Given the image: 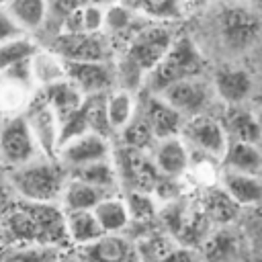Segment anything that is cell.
Listing matches in <instances>:
<instances>
[{"mask_svg": "<svg viewBox=\"0 0 262 262\" xmlns=\"http://www.w3.org/2000/svg\"><path fill=\"white\" fill-rule=\"evenodd\" d=\"M111 158H113L111 139L98 133L76 135L57 147V162L66 170H74V168L100 162V160H111Z\"/></svg>", "mask_w": 262, "mask_h": 262, "instance_id": "obj_10", "label": "cell"}, {"mask_svg": "<svg viewBox=\"0 0 262 262\" xmlns=\"http://www.w3.org/2000/svg\"><path fill=\"white\" fill-rule=\"evenodd\" d=\"M98 225L104 233H123L131 225L129 207L125 203V196L121 194H108L104 196L94 209H92Z\"/></svg>", "mask_w": 262, "mask_h": 262, "instance_id": "obj_21", "label": "cell"}, {"mask_svg": "<svg viewBox=\"0 0 262 262\" xmlns=\"http://www.w3.org/2000/svg\"><path fill=\"white\" fill-rule=\"evenodd\" d=\"M209 2H213V0H184L186 8H188V6H192V8H196V6H205V4H209Z\"/></svg>", "mask_w": 262, "mask_h": 262, "instance_id": "obj_40", "label": "cell"}, {"mask_svg": "<svg viewBox=\"0 0 262 262\" xmlns=\"http://www.w3.org/2000/svg\"><path fill=\"white\" fill-rule=\"evenodd\" d=\"M4 2H6V0H0V8H4Z\"/></svg>", "mask_w": 262, "mask_h": 262, "instance_id": "obj_43", "label": "cell"}, {"mask_svg": "<svg viewBox=\"0 0 262 262\" xmlns=\"http://www.w3.org/2000/svg\"><path fill=\"white\" fill-rule=\"evenodd\" d=\"M55 262H84V260H82L78 254H68V256H66V254H61Z\"/></svg>", "mask_w": 262, "mask_h": 262, "instance_id": "obj_39", "label": "cell"}, {"mask_svg": "<svg viewBox=\"0 0 262 262\" xmlns=\"http://www.w3.org/2000/svg\"><path fill=\"white\" fill-rule=\"evenodd\" d=\"M151 23H176L184 16V0H119Z\"/></svg>", "mask_w": 262, "mask_h": 262, "instance_id": "obj_23", "label": "cell"}, {"mask_svg": "<svg viewBox=\"0 0 262 262\" xmlns=\"http://www.w3.org/2000/svg\"><path fill=\"white\" fill-rule=\"evenodd\" d=\"M37 92L43 96V100H45V102L49 104V108L55 113L59 125H61L74 111H78V106H80L82 100H84V94H82L68 78L61 80V82L49 84V86H45V88H39Z\"/></svg>", "mask_w": 262, "mask_h": 262, "instance_id": "obj_19", "label": "cell"}, {"mask_svg": "<svg viewBox=\"0 0 262 262\" xmlns=\"http://www.w3.org/2000/svg\"><path fill=\"white\" fill-rule=\"evenodd\" d=\"M37 49H39V45L27 35H18L14 39L0 43V74L25 59H31Z\"/></svg>", "mask_w": 262, "mask_h": 262, "instance_id": "obj_34", "label": "cell"}, {"mask_svg": "<svg viewBox=\"0 0 262 262\" xmlns=\"http://www.w3.org/2000/svg\"><path fill=\"white\" fill-rule=\"evenodd\" d=\"M66 78L84 94H108L117 88L113 61H66Z\"/></svg>", "mask_w": 262, "mask_h": 262, "instance_id": "obj_11", "label": "cell"}, {"mask_svg": "<svg viewBox=\"0 0 262 262\" xmlns=\"http://www.w3.org/2000/svg\"><path fill=\"white\" fill-rule=\"evenodd\" d=\"M174 33L164 23H145L135 35H131L117 57L113 59L117 88H125L137 94L143 88L147 74L160 63L174 41Z\"/></svg>", "mask_w": 262, "mask_h": 262, "instance_id": "obj_1", "label": "cell"}, {"mask_svg": "<svg viewBox=\"0 0 262 262\" xmlns=\"http://www.w3.org/2000/svg\"><path fill=\"white\" fill-rule=\"evenodd\" d=\"M137 262H194L190 248L176 242L168 231H149L135 242Z\"/></svg>", "mask_w": 262, "mask_h": 262, "instance_id": "obj_14", "label": "cell"}, {"mask_svg": "<svg viewBox=\"0 0 262 262\" xmlns=\"http://www.w3.org/2000/svg\"><path fill=\"white\" fill-rule=\"evenodd\" d=\"M258 174H260V176H262V168H260V172H258Z\"/></svg>", "mask_w": 262, "mask_h": 262, "instance_id": "obj_44", "label": "cell"}, {"mask_svg": "<svg viewBox=\"0 0 262 262\" xmlns=\"http://www.w3.org/2000/svg\"><path fill=\"white\" fill-rule=\"evenodd\" d=\"M203 260L205 262H229L239 248L237 237L229 229H219L213 233H207L203 239Z\"/></svg>", "mask_w": 262, "mask_h": 262, "instance_id": "obj_32", "label": "cell"}, {"mask_svg": "<svg viewBox=\"0 0 262 262\" xmlns=\"http://www.w3.org/2000/svg\"><path fill=\"white\" fill-rule=\"evenodd\" d=\"M221 164H223L225 170L258 174L260 168H262V149L256 143L229 141L227 149L221 158Z\"/></svg>", "mask_w": 262, "mask_h": 262, "instance_id": "obj_25", "label": "cell"}, {"mask_svg": "<svg viewBox=\"0 0 262 262\" xmlns=\"http://www.w3.org/2000/svg\"><path fill=\"white\" fill-rule=\"evenodd\" d=\"M211 84H213L215 96L231 106H237L239 102H244L254 90V80L250 72L244 68H221L215 72Z\"/></svg>", "mask_w": 262, "mask_h": 262, "instance_id": "obj_17", "label": "cell"}, {"mask_svg": "<svg viewBox=\"0 0 262 262\" xmlns=\"http://www.w3.org/2000/svg\"><path fill=\"white\" fill-rule=\"evenodd\" d=\"M113 164L117 170L119 184H123L127 192L135 190L154 194L156 186L162 180V174L151 162L149 151L127 145H113Z\"/></svg>", "mask_w": 262, "mask_h": 262, "instance_id": "obj_4", "label": "cell"}, {"mask_svg": "<svg viewBox=\"0 0 262 262\" xmlns=\"http://www.w3.org/2000/svg\"><path fill=\"white\" fill-rule=\"evenodd\" d=\"M59 256L61 250L53 246H10L0 252V262H55Z\"/></svg>", "mask_w": 262, "mask_h": 262, "instance_id": "obj_33", "label": "cell"}, {"mask_svg": "<svg viewBox=\"0 0 262 262\" xmlns=\"http://www.w3.org/2000/svg\"><path fill=\"white\" fill-rule=\"evenodd\" d=\"M180 137L188 147L213 160H221L229 143L223 123H219L209 115H196L186 119L180 131Z\"/></svg>", "mask_w": 262, "mask_h": 262, "instance_id": "obj_8", "label": "cell"}, {"mask_svg": "<svg viewBox=\"0 0 262 262\" xmlns=\"http://www.w3.org/2000/svg\"><path fill=\"white\" fill-rule=\"evenodd\" d=\"M31 74L35 88H45L66 80V61L53 49H37L31 57Z\"/></svg>", "mask_w": 262, "mask_h": 262, "instance_id": "obj_24", "label": "cell"}, {"mask_svg": "<svg viewBox=\"0 0 262 262\" xmlns=\"http://www.w3.org/2000/svg\"><path fill=\"white\" fill-rule=\"evenodd\" d=\"M254 115H256V119H258V125H260V133H262V106H260V108H258Z\"/></svg>", "mask_w": 262, "mask_h": 262, "instance_id": "obj_41", "label": "cell"}, {"mask_svg": "<svg viewBox=\"0 0 262 262\" xmlns=\"http://www.w3.org/2000/svg\"><path fill=\"white\" fill-rule=\"evenodd\" d=\"M149 156L158 172L166 178H180L190 166V151L180 135L158 139L151 145Z\"/></svg>", "mask_w": 262, "mask_h": 262, "instance_id": "obj_16", "label": "cell"}, {"mask_svg": "<svg viewBox=\"0 0 262 262\" xmlns=\"http://www.w3.org/2000/svg\"><path fill=\"white\" fill-rule=\"evenodd\" d=\"M66 231L68 242L76 248L86 246L104 233L92 211H66Z\"/></svg>", "mask_w": 262, "mask_h": 262, "instance_id": "obj_27", "label": "cell"}, {"mask_svg": "<svg viewBox=\"0 0 262 262\" xmlns=\"http://www.w3.org/2000/svg\"><path fill=\"white\" fill-rule=\"evenodd\" d=\"M63 61H113L104 33H61L51 47Z\"/></svg>", "mask_w": 262, "mask_h": 262, "instance_id": "obj_9", "label": "cell"}, {"mask_svg": "<svg viewBox=\"0 0 262 262\" xmlns=\"http://www.w3.org/2000/svg\"><path fill=\"white\" fill-rule=\"evenodd\" d=\"M201 211L205 213L209 221L225 225L235 217V213L239 211V205L219 186V188L205 190L203 201H201Z\"/></svg>", "mask_w": 262, "mask_h": 262, "instance_id": "obj_30", "label": "cell"}, {"mask_svg": "<svg viewBox=\"0 0 262 262\" xmlns=\"http://www.w3.org/2000/svg\"><path fill=\"white\" fill-rule=\"evenodd\" d=\"M125 203L129 207V215L131 221H139V223H147L158 215V205H156V196L147 194V192H127L125 194Z\"/></svg>", "mask_w": 262, "mask_h": 262, "instance_id": "obj_36", "label": "cell"}, {"mask_svg": "<svg viewBox=\"0 0 262 262\" xmlns=\"http://www.w3.org/2000/svg\"><path fill=\"white\" fill-rule=\"evenodd\" d=\"M25 117L31 125V131L37 139V145L43 156L57 158L59 147V121L55 113L49 108V104L43 100V96L35 90L31 102L25 108Z\"/></svg>", "mask_w": 262, "mask_h": 262, "instance_id": "obj_13", "label": "cell"}, {"mask_svg": "<svg viewBox=\"0 0 262 262\" xmlns=\"http://www.w3.org/2000/svg\"><path fill=\"white\" fill-rule=\"evenodd\" d=\"M108 194H115V192H108L104 188H98V186H92L88 182L68 176L66 186L59 196V207L63 211H92Z\"/></svg>", "mask_w": 262, "mask_h": 262, "instance_id": "obj_20", "label": "cell"}, {"mask_svg": "<svg viewBox=\"0 0 262 262\" xmlns=\"http://www.w3.org/2000/svg\"><path fill=\"white\" fill-rule=\"evenodd\" d=\"M260 18L244 6H225L217 14V33L221 43L231 51H244L260 37Z\"/></svg>", "mask_w": 262, "mask_h": 262, "instance_id": "obj_6", "label": "cell"}, {"mask_svg": "<svg viewBox=\"0 0 262 262\" xmlns=\"http://www.w3.org/2000/svg\"><path fill=\"white\" fill-rule=\"evenodd\" d=\"M68 176L76 178V180H82V182H88L92 186L104 188L108 192H117L119 190V178H117V170H115L113 158L111 160L92 162V164H86V166H80V168H74V170H68Z\"/></svg>", "mask_w": 262, "mask_h": 262, "instance_id": "obj_29", "label": "cell"}, {"mask_svg": "<svg viewBox=\"0 0 262 262\" xmlns=\"http://www.w3.org/2000/svg\"><path fill=\"white\" fill-rule=\"evenodd\" d=\"M219 186H221L239 207L262 205V176H260V174L235 172V170H225V168H223Z\"/></svg>", "mask_w": 262, "mask_h": 262, "instance_id": "obj_18", "label": "cell"}, {"mask_svg": "<svg viewBox=\"0 0 262 262\" xmlns=\"http://www.w3.org/2000/svg\"><path fill=\"white\" fill-rule=\"evenodd\" d=\"M137 111L145 119L151 135L156 137V141L180 135V131L184 127V121H186L160 94H151V92H143L141 102L137 100Z\"/></svg>", "mask_w": 262, "mask_h": 262, "instance_id": "obj_12", "label": "cell"}, {"mask_svg": "<svg viewBox=\"0 0 262 262\" xmlns=\"http://www.w3.org/2000/svg\"><path fill=\"white\" fill-rule=\"evenodd\" d=\"M106 6L100 2H88L74 8L63 23V33H104Z\"/></svg>", "mask_w": 262, "mask_h": 262, "instance_id": "obj_28", "label": "cell"}, {"mask_svg": "<svg viewBox=\"0 0 262 262\" xmlns=\"http://www.w3.org/2000/svg\"><path fill=\"white\" fill-rule=\"evenodd\" d=\"M160 96L168 104H172L184 119H190L196 115H205L215 98V90L213 84L203 76H192L166 86Z\"/></svg>", "mask_w": 262, "mask_h": 262, "instance_id": "obj_7", "label": "cell"}, {"mask_svg": "<svg viewBox=\"0 0 262 262\" xmlns=\"http://www.w3.org/2000/svg\"><path fill=\"white\" fill-rule=\"evenodd\" d=\"M254 262H262V254H260V256H256V260H254Z\"/></svg>", "mask_w": 262, "mask_h": 262, "instance_id": "obj_42", "label": "cell"}, {"mask_svg": "<svg viewBox=\"0 0 262 262\" xmlns=\"http://www.w3.org/2000/svg\"><path fill=\"white\" fill-rule=\"evenodd\" d=\"M117 135H119V145H127V147L143 149V151H149L151 145L156 143V137L151 135V131H149L145 119L139 115V111Z\"/></svg>", "mask_w": 262, "mask_h": 262, "instance_id": "obj_35", "label": "cell"}, {"mask_svg": "<svg viewBox=\"0 0 262 262\" xmlns=\"http://www.w3.org/2000/svg\"><path fill=\"white\" fill-rule=\"evenodd\" d=\"M68 180V170L57 158L39 156L23 166L8 168L6 184L20 201L31 203H59Z\"/></svg>", "mask_w": 262, "mask_h": 262, "instance_id": "obj_2", "label": "cell"}, {"mask_svg": "<svg viewBox=\"0 0 262 262\" xmlns=\"http://www.w3.org/2000/svg\"><path fill=\"white\" fill-rule=\"evenodd\" d=\"M8 190H10L8 184H6V182H0V211L10 203V201H8Z\"/></svg>", "mask_w": 262, "mask_h": 262, "instance_id": "obj_38", "label": "cell"}, {"mask_svg": "<svg viewBox=\"0 0 262 262\" xmlns=\"http://www.w3.org/2000/svg\"><path fill=\"white\" fill-rule=\"evenodd\" d=\"M4 10L20 27V31L29 35L45 25L49 14V4L47 0H6Z\"/></svg>", "mask_w": 262, "mask_h": 262, "instance_id": "obj_22", "label": "cell"}, {"mask_svg": "<svg viewBox=\"0 0 262 262\" xmlns=\"http://www.w3.org/2000/svg\"><path fill=\"white\" fill-rule=\"evenodd\" d=\"M43 156L31 125L23 113H12L0 121V162L8 168L23 166Z\"/></svg>", "mask_w": 262, "mask_h": 262, "instance_id": "obj_5", "label": "cell"}, {"mask_svg": "<svg viewBox=\"0 0 262 262\" xmlns=\"http://www.w3.org/2000/svg\"><path fill=\"white\" fill-rule=\"evenodd\" d=\"M0 164H2V162H0Z\"/></svg>", "mask_w": 262, "mask_h": 262, "instance_id": "obj_45", "label": "cell"}, {"mask_svg": "<svg viewBox=\"0 0 262 262\" xmlns=\"http://www.w3.org/2000/svg\"><path fill=\"white\" fill-rule=\"evenodd\" d=\"M223 127H225L229 141H244V143H256V145L262 141L260 125L254 113L235 108L227 115Z\"/></svg>", "mask_w": 262, "mask_h": 262, "instance_id": "obj_31", "label": "cell"}, {"mask_svg": "<svg viewBox=\"0 0 262 262\" xmlns=\"http://www.w3.org/2000/svg\"><path fill=\"white\" fill-rule=\"evenodd\" d=\"M137 113V94L125 88H113L106 94V119L113 133H119Z\"/></svg>", "mask_w": 262, "mask_h": 262, "instance_id": "obj_26", "label": "cell"}, {"mask_svg": "<svg viewBox=\"0 0 262 262\" xmlns=\"http://www.w3.org/2000/svg\"><path fill=\"white\" fill-rule=\"evenodd\" d=\"M18 35H25V33H23L20 27L10 18V14H8L4 8H0V43H4V41H8V39H14V37H18Z\"/></svg>", "mask_w": 262, "mask_h": 262, "instance_id": "obj_37", "label": "cell"}, {"mask_svg": "<svg viewBox=\"0 0 262 262\" xmlns=\"http://www.w3.org/2000/svg\"><path fill=\"white\" fill-rule=\"evenodd\" d=\"M76 254L84 262H137L135 242L123 233H102L98 239L80 246Z\"/></svg>", "mask_w": 262, "mask_h": 262, "instance_id": "obj_15", "label": "cell"}, {"mask_svg": "<svg viewBox=\"0 0 262 262\" xmlns=\"http://www.w3.org/2000/svg\"><path fill=\"white\" fill-rule=\"evenodd\" d=\"M203 70H205V57H203L199 45L188 35H182V37H176L172 41L166 55L147 74L141 90L151 92V94H160L166 86H170L178 80L203 76Z\"/></svg>", "mask_w": 262, "mask_h": 262, "instance_id": "obj_3", "label": "cell"}]
</instances>
